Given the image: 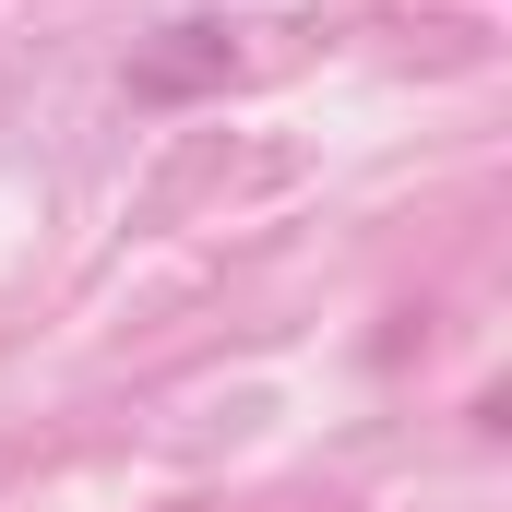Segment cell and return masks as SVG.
I'll use <instances>...</instances> for the list:
<instances>
[]
</instances>
